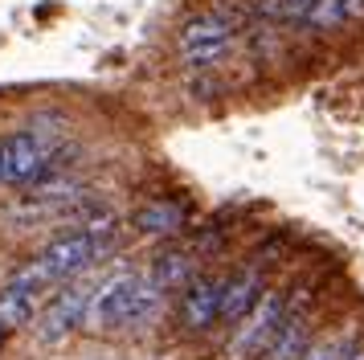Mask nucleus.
Returning a JSON list of instances; mask_svg holds the SVG:
<instances>
[{"label":"nucleus","instance_id":"15","mask_svg":"<svg viewBox=\"0 0 364 360\" xmlns=\"http://www.w3.org/2000/svg\"><path fill=\"white\" fill-rule=\"evenodd\" d=\"M340 9H344L348 21H352V16H364V0H340Z\"/></svg>","mask_w":364,"mask_h":360},{"label":"nucleus","instance_id":"7","mask_svg":"<svg viewBox=\"0 0 364 360\" xmlns=\"http://www.w3.org/2000/svg\"><path fill=\"white\" fill-rule=\"evenodd\" d=\"M266 13L279 16V21L311 25V29H336V25L348 21V13L340 9V0H270Z\"/></svg>","mask_w":364,"mask_h":360},{"label":"nucleus","instance_id":"12","mask_svg":"<svg viewBox=\"0 0 364 360\" xmlns=\"http://www.w3.org/2000/svg\"><path fill=\"white\" fill-rule=\"evenodd\" d=\"M184 226V209L176 201H148L144 209L135 213V229L148 238H168Z\"/></svg>","mask_w":364,"mask_h":360},{"label":"nucleus","instance_id":"6","mask_svg":"<svg viewBox=\"0 0 364 360\" xmlns=\"http://www.w3.org/2000/svg\"><path fill=\"white\" fill-rule=\"evenodd\" d=\"M282 319H287V299L274 291L262 295L254 303V311L242 319L237 336H233V356H258V352H266V344L274 340V332L282 327Z\"/></svg>","mask_w":364,"mask_h":360},{"label":"nucleus","instance_id":"1","mask_svg":"<svg viewBox=\"0 0 364 360\" xmlns=\"http://www.w3.org/2000/svg\"><path fill=\"white\" fill-rule=\"evenodd\" d=\"M160 295L164 291H156L148 282V275H115L90 291L82 324L95 327V332H107V327H144L156 315V307H160Z\"/></svg>","mask_w":364,"mask_h":360},{"label":"nucleus","instance_id":"3","mask_svg":"<svg viewBox=\"0 0 364 360\" xmlns=\"http://www.w3.org/2000/svg\"><path fill=\"white\" fill-rule=\"evenodd\" d=\"M53 152H58V144L46 131L37 127L9 131L0 139V184H33V180L50 176Z\"/></svg>","mask_w":364,"mask_h":360},{"label":"nucleus","instance_id":"8","mask_svg":"<svg viewBox=\"0 0 364 360\" xmlns=\"http://www.w3.org/2000/svg\"><path fill=\"white\" fill-rule=\"evenodd\" d=\"M221 282L225 278H193L181 299V324L188 332H205L221 311Z\"/></svg>","mask_w":364,"mask_h":360},{"label":"nucleus","instance_id":"13","mask_svg":"<svg viewBox=\"0 0 364 360\" xmlns=\"http://www.w3.org/2000/svg\"><path fill=\"white\" fill-rule=\"evenodd\" d=\"M148 282L156 287V291L188 287V282H193V258H188V254H181V250H172V254H160V258L151 262Z\"/></svg>","mask_w":364,"mask_h":360},{"label":"nucleus","instance_id":"9","mask_svg":"<svg viewBox=\"0 0 364 360\" xmlns=\"http://www.w3.org/2000/svg\"><path fill=\"white\" fill-rule=\"evenodd\" d=\"M262 295L266 291H262V275H258V270H242V275L225 278V282H221V311H217V319L242 324Z\"/></svg>","mask_w":364,"mask_h":360},{"label":"nucleus","instance_id":"14","mask_svg":"<svg viewBox=\"0 0 364 360\" xmlns=\"http://www.w3.org/2000/svg\"><path fill=\"white\" fill-rule=\"evenodd\" d=\"M344 352H348V344L336 340V344H323V348H311L303 360H344Z\"/></svg>","mask_w":364,"mask_h":360},{"label":"nucleus","instance_id":"4","mask_svg":"<svg viewBox=\"0 0 364 360\" xmlns=\"http://www.w3.org/2000/svg\"><path fill=\"white\" fill-rule=\"evenodd\" d=\"M230 46H233V25L217 13L193 16L181 29V37H176V49H181L184 65H213L217 58H225Z\"/></svg>","mask_w":364,"mask_h":360},{"label":"nucleus","instance_id":"2","mask_svg":"<svg viewBox=\"0 0 364 360\" xmlns=\"http://www.w3.org/2000/svg\"><path fill=\"white\" fill-rule=\"evenodd\" d=\"M102 245L107 242H99V238L86 233V229L66 233V238H58V242L46 245L13 282H17V287H29V291H46V287H53V282H66V278L82 275L86 266L102 254Z\"/></svg>","mask_w":364,"mask_h":360},{"label":"nucleus","instance_id":"10","mask_svg":"<svg viewBox=\"0 0 364 360\" xmlns=\"http://www.w3.org/2000/svg\"><path fill=\"white\" fill-rule=\"evenodd\" d=\"M307 344H311L307 319H303L299 311H287V319H282V327L274 332V340L266 344V360H303L307 356Z\"/></svg>","mask_w":364,"mask_h":360},{"label":"nucleus","instance_id":"11","mask_svg":"<svg viewBox=\"0 0 364 360\" xmlns=\"http://www.w3.org/2000/svg\"><path fill=\"white\" fill-rule=\"evenodd\" d=\"M37 299H41V291H29V287L9 282L0 291V336H9V332H17V327L29 324L37 315Z\"/></svg>","mask_w":364,"mask_h":360},{"label":"nucleus","instance_id":"5","mask_svg":"<svg viewBox=\"0 0 364 360\" xmlns=\"http://www.w3.org/2000/svg\"><path fill=\"white\" fill-rule=\"evenodd\" d=\"M86 299H90V287H66V291H58L50 303L33 315V336L41 344H62L74 327L82 324Z\"/></svg>","mask_w":364,"mask_h":360}]
</instances>
